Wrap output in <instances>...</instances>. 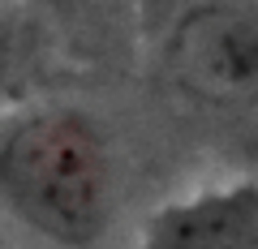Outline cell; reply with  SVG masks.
Returning <instances> with one entry per match:
<instances>
[{
    "label": "cell",
    "instance_id": "cell-1",
    "mask_svg": "<svg viewBox=\"0 0 258 249\" xmlns=\"http://www.w3.org/2000/svg\"><path fill=\"white\" fill-rule=\"evenodd\" d=\"M0 202L60 249H86L112 219V155L74 108L26 112L0 133Z\"/></svg>",
    "mask_w": 258,
    "mask_h": 249
},
{
    "label": "cell",
    "instance_id": "cell-4",
    "mask_svg": "<svg viewBox=\"0 0 258 249\" xmlns=\"http://www.w3.org/2000/svg\"><path fill=\"white\" fill-rule=\"evenodd\" d=\"M9 73H13V39L5 30V22H0V86L9 82Z\"/></svg>",
    "mask_w": 258,
    "mask_h": 249
},
{
    "label": "cell",
    "instance_id": "cell-3",
    "mask_svg": "<svg viewBox=\"0 0 258 249\" xmlns=\"http://www.w3.org/2000/svg\"><path fill=\"white\" fill-rule=\"evenodd\" d=\"M142 249H258V181L211 185L159 206Z\"/></svg>",
    "mask_w": 258,
    "mask_h": 249
},
{
    "label": "cell",
    "instance_id": "cell-2",
    "mask_svg": "<svg viewBox=\"0 0 258 249\" xmlns=\"http://www.w3.org/2000/svg\"><path fill=\"white\" fill-rule=\"evenodd\" d=\"M164 65L189 99L224 112L258 108V5L203 0L172 22Z\"/></svg>",
    "mask_w": 258,
    "mask_h": 249
}]
</instances>
